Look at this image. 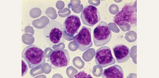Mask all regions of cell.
I'll use <instances>...</instances> for the list:
<instances>
[{"mask_svg": "<svg viewBox=\"0 0 159 78\" xmlns=\"http://www.w3.org/2000/svg\"><path fill=\"white\" fill-rule=\"evenodd\" d=\"M114 22L119 27H134L137 25L136 1L125 4L122 10L114 17Z\"/></svg>", "mask_w": 159, "mask_h": 78, "instance_id": "1", "label": "cell"}, {"mask_svg": "<svg viewBox=\"0 0 159 78\" xmlns=\"http://www.w3.org/2000/svg\"><path fill=\"white\" fill-rule=\"evenodd\" d=\"M22 58L28 64L30 69L36 68L45 64V54L43 51L35 45H31L24 49Z\"/></svg>", "mask_w": 159, "mask_h": 78, "instance_id": "2", "label": "cell"}, {"mask_svg": "<svg viewBox=\"0 0 159 78\" xmlns=\"http://www.w3.org/2000/svg\"><path fill=\"white\" fill-rule=\"evenodd\" d=\"M43 34L50 45H57L61 41H65L63 37V25L56 20L50 21L49 23L44 28Z\"/></svg>", "mask_w": 159, "mask_h": 78, "instance_id": "3", "label": "cell"}, {"mask_svg": "<svg viewBox=\"0 0 159 78\" xmlns=\"http://www.w3.org/2000/svg\"><path fill=\"white\" fill-rule=\"evenodd\" d=\"M112 37L109 26L104 21L99 22L94 30V42L96 46H102L108 44Z\"/></svg>", "mask_w": 159, "mask_h": 78, "instance_id": "4", "label": "cell"}, {"mask_svg": "<svg viewBox=\"0 0 159 78\" xmlns=\"http://www.w3.org/2000/svg\"><path fill=\"white\" fill-rule=\"evenodd\" d=\"M69 62V54L66 49H56L50 55L48 59V63L52 69L66 68Z\"/></svg>", "mask_w": 159, "mask_h": 78, "instance_id": "5", "label": "cell"}, {"mask_svg": "<svg viewBox=\"0 0 159 78\" xmlns=\"http://www.w3.org/2000/svg\"><path fill=\"white\" fill-rule=\"evenodd\" d=\"M81 18L85 25L90 27L98 24L101 20V16L98 10L93 5H87L83 10Z\"/></svg>", "mask_w": 159, "mask_h": 78, "instance_id": "6", "label": "cell"}, {"mask_svg": "<svg viewBox=\"0 0 159 78\" xmlns=\"http://www.w3.org/2000/svg\"><path fill=\"white\" fill-rule=\"evenodd\" d=\"M75 41L78 48L81 51H85L93 46L91 39V29L89 27H83L75 35Z\"/></svg>", "mask_w": 159, "mask_h": 78, "instance_id": "7", "label": "cell"}, {"mask_svg": "<svg viewBox=\"0 0 159 78\" xmlns=\"http://www.w3.org/2000/svg\"><path fill=\"white\" fill-rule=\"evenodd\" d=\"M95 63L102 68H106L115 63L111 49L108 46H103L97 50L95 54Z\"/></svg>", "mask_w": 159, "mask_h": 78, "instance_id": "8", "label": "cell"}, {"mask_svg": "<svg viewBox=\"0 0 159 78\" xmlns=\"http://www.w3.org/2000/svg\"><path fill=\"white\" fill-rule=\"evenodd\" d=\"M81 26L80 18L75 15H71L66 18L63 25V31L66 34L74 36Z\"/></svg>", "mask_w": 159, "mask_h": 78, "instance_id": "9", "label": "cell"}, {"mask_svg": "<svg viewBox=\"0 0 159 78\" xmlns=\"http://www.w3.org/2000/svg\"><path fill=\"white\" fill-rule=\"evenodd\" d=\"M113 52L118 63H124L130 58V49L125 45L119 44L113 47Z\"/></svg>", "mask_w": 159, "mask_h": 78, "instance_id": "10", "label": "cell"}, {"mask_svg": "<svg viewBox=\"0 0 159 78\" xmlns=\"http://www.w3.org/2000/svg\"><path fill=\"white\" fill-rule=\"evenodd\" d=\"M103 78H123L124 73L122 68L119 65H114L105 69L102 73Z\"/></svg>", "mask_w": 159, "mask_h": 78, "instance_id": "11", "label": "cell"}, {"mask_svg": "<svg viewBox=\"0 0 159 78\" xmlns=\"http://www.w3.org/2000/svg\"><path fill=\"white\" fill-rule=\"evenodd\" d=\"M76 78H93V77L88 73H86L84 71L80 72L75 76Z\"/></svg>", "mask_w": 159, "mask_h": 78, "instance_id": "12", "label": "cell"}, {"mask_svg": "<svg viewBox=\"0 0 159 78\" xmlns=\"http://www.w3.org/2000/svg\"><path fill=\"white\" fill-rule=\"evenodd\" d=\"M22 76H24V75H25L26 72H28V67L23 60L22 61Z\"/></svg>", "mask_w": 159, "mask_h": 78, "instance_id": "13", "label": "cell"}]
</instances>
